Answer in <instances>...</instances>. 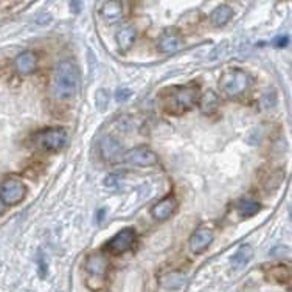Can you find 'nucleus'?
<instances>
[{
  "label": "nucleus",
  "instance_id": "1",
  "mask_svg": "<svg viewBox=\"0 0 292 292\" xmlns=\"http://www.w3.org/2000/svg\"><path fill=\"white\" fill-rule=\"evenodd\" d=\"M199 100L198 86H174L168 89L162 96V107L165 112L179 115L187 112Z\"/></svg>",
  "mask_w": 292,
  "mask_h": 292
},
{
  "label": "nucleus",
  "instance_id": "2",
  "mask_svg": "<svg viewBox=\"0 0 292 292\" xmlns=\"http://www.w3.org/2000/svg\"><path fill=\"white\" fill-rule=\"evenodd\" d=\"M79 84L78 68L70 61H61L54 68L51 90L54 98L58 100H70L76 93Z\"/></svg>",
  "mask_w": 292,
  "mask_h": 292
},
{
  "label": "nucleus",
  "instance_id": "3",
  "mask_svg": "<svg viewBox=\"0 0 292 292\" xmlns=\"http://www.w3.org/2000/svg\"><path fill=\"white\" fill-rule=\"evenodd\" d=\"M218 84L219 90L226 96H229V98H238L249 89L250 76L241 68H230V70L221 75Z\"/></svg>",
  "mask_w": 292,
  "mask_h": 292
},
{
  "label": "nucleus",
  "instance_id": "4",
  "mask_svg": "<svg viewBox=\"0 0 292 292\" xmlns=\"http://www.w3.org/2000/svg\"><path fill=\"white\" fill-rule=\"evenodd\" d=\"M84 269L87 272L86 283L90 289H100L104 285V277L107 272V260L101 254H93L87 257Z\"/></svg>",
  "mask_w": 292,
  "mask_h": 292
},
{
  "label": "nucleus",
  "instance_id": "5",
  "mask_svg": "<svg viewBox=\"0 0 292 292\" xmlns=\"http://www.w3.org/2000/svg\"><path fill=\"white\" fill-rule=\"evenodd\" d=\"M34 142L39 148L47 151H59L67 145V132L61 128H50L36 134Z\"/></svg>",
  "mask_w": 292,
  "mask_h": 292
},
{
  "label": "nucleus",
  "instance_id": "6",
  "mask_svg": "<svg viewBox=\"0 0 292 292\" xmlns=\"http://www.w3.org/2000/svg\"><path fill=\"white\" fill-rule=\"evenodd\" d=\"M121 160L129 163V165H134V166L146 168V166L156 165L159 162V157L152 149H149L146 146H137V148H132L126 152H123Z\"/></svg>",
  "mask_w": 292,
  "mask_h": 292
},
{
  "label": "nucleus",
  "instance_id": "7",
  "mask_svg": "<svg viewBox=\"0 0 292 292\" xmlns=\"http://www.w3.org/2000/svg\"><path fill=\"white\" fill-rule=\"evenodd\" d=\"M26 194V187L19 179H8L0 187V198L5 205H17L23 201Z\"/></svg>",
  "mask_w": 292,
  "mask_h": 292
},
{
  "label": "nucleus",
  "instance_id": "8",
  "mask_svg": "<svg viewBox=\"0 0 292 292\" xmlns=\"http://www.w3.org/2000/svg\"><path fill=\"white\" fill-rule=\"evenodd\" d=\"M134 243H135V232L134 229L128 227V229L120 230L114 238L106 244V249H107V252L112 255H123L132 249Z\"/></svg>",
  "mask_w": 292,
  "mask_h": 292
},
{
  "label": "nucleus",
  "instance_id": "9",
  "mask_svg": "<svg viewBox=\"0 0 292 292\" xmlns=\"http://www.w3.org/2000/svg\"><path fill=\"white\" fill-rule=\"evenodd\" d=\"M215 240V235L210 229L207 227H199L198 230H194V233L190 238V249L193 254H204L205 250L210 247V244Z\"/></svg>",
  "mask_w": 292,
  "mask_h": 292
},
{
  "label": "nucleus",
  "instance_id": "10",
  "mask_svg": "<svg viewBox=\"0 0 292 292\" xmlns=\"http://www.w3.org/2000/svg\"><path fill=\"white\" fill-rule=\"evenodd\" d=\"M100 151L104 160L109 162H117L123 157V146L112 135H106L101 143H100Z\"/></svg>",
  "mask_w": 292,
  "mask_h": 292
},
{
  "label": "nucleus",
  "instance_id": "11",
  "mask_svg": "<svg viewBox=\"0 0 292 292\" xmlns=\"http://www.w3.org/2000/svg\"><path fill=\"white\" fill-rule=\"evenodd\" d=\"M176 208H177V201L174 198L168 196V198L159 201L154 207L151 208V215L156 221L163 222V221L170 219L173 216V213L176 212Z\"/></svg>",
  "mask_w": 292,
  "mask_h": 292
},
{
  "label": "nucleus",
  "instance_id": "12",
  "mask_svg": "<svg viewBox=\"0 0 292 292\" xmlns=\"http://www.w3.org/2000/svg\"><path fill=\"white\" fill-rule=\"evenodd\" d=\"M36 65H37V56H36L34 51H30V50L22 51L20 54H17L16 59H14L16 72L20 73V75L33 73L36 70Z\"/></svg>",
  "mask_w": 292,
  "mask_h": 292
},
{
  "label": "nucleus",
  "instance_id": "13",
  "mask_svg": "<svg viewBox=\"0 0 292 292\" xmlns=\"http://www.w3.org/2000/svg\"><path fill=\"white\" fill-rule=\"evenodd\" d=\"M157 48L162 53H176L182 48V39L176 31H165L159 39Z\"/></svg>",
  "mask_w": 292,
  "mask_h": 292
},
{
  "label": "nucleus",
  "instance_id": "14",
  "mask_svg": "<svg viewBox=\"0 0 292 292\" xmlns=\"http://www.w3.org/2000/svg\"><path fill=\"white\" fill-rule=\"evenodd\" d=\"M101 16L107 23H117L123 17V3L120 2H104L101 5Z\"/></svg>",
  "mask_w": 292,
  "mask_h": 292
},
{
  "label": "nucleus",
  "instance_id": "15",
  "mask_svg": "<svg viewBox=\"0 0 292 292\" xmlns=\"http://www.w3.org/2000/svg\"><path fill=\"white\" fill-rule=\"evenodd\" d=\"M135 37H137V31L134 26L131 25H126L123 26V28L117 33V45L121 51H128L132 44L135 42Z\"/></svg>",
  "mask_w": 292,
  "mask_h": 292
},
{
  "label": "nucleus",
  "instance_id": "16",
  "mask_svg": "<svg viewBox=\"0 0 292 292\" xmlns=\"http://www.w3.org/2000/svg\"><path fill=\"white\" fill-rule=\"evenodd\" d=\"M254 257V247L250 246V244H243L240 249H238V252H236L233 257H232V266L233 269H243L246 268L249 261L252 260Z\"/></svg>",
  "mask_w": 292,
  "mask_h": 292
},
{
  "label": "nucleus",
  "instance_id": "17",
  "mask_svg": "<svg viewBox=\"0 0 292 292\" xmlns=\"http://www.w3.org/2000/svg\"><path fill=\"white\" fill-rule=\"evenodd\" d=\"M232 16H233V9L229 5H219L212 11L210 22L215 26H221V25H226L232 19Z\"/></svg>",
  "mask_w": 292,
  "mask_h": 292
},
{
  "label": "nucleus",
  "instance_id": "18",
  "mask_svg": "<svg viewBox=\"0 0 292 292\" xmlns=\"http://www.w3.org/2000/svg\"><path fill=\"white\" fill-rule=\"evenodd\" d=\"M199 107L204 114H215L219 107V98L218 95L212 90L205 92L199 98Z\"/></svg>",
  "mask_w": 292,
  "mask_h": 292
},
{
  "label": "nucleus",
  "instance_id": "19",
  "mask_svg": "<svg viewBox=\"0 0 292 292\" xmlns=\"http://www.w3.org/2000/svg\"><path fill=\"white\" fill-rule=\"evenodd\" d=\"M236 212L241 218H250L260 212V204L252 199H243L236 207Z\"/></svg>",
  "mask_w": 292,
  "mask_h": 292
},
{
  "label": "nucleus",
  "instance_id": "20",
  "mask_svg": "<svg viewBox=\"0 0 292 292\" xmlns=\"http://www.w3.org/2000/svg\"><path fill=\"white\" fill-rule=\"evenodd\" d=\"M184 285V277L180 274H171L163 280V286L166 289H179Z\"/></svg>",
  "mask_w": 292,
  "mask_h": 292
},
{
  "label": "nucleus",
  "instance_id": "21",
  "mask_svg": "<svg viewBox=\"0 0 292 292\" xmlns=\"http://www.w3.org/2000/svg\"><path fill=\"white\" fill-rule=\"evenodd\" d=\"M271 278H275V282L283 283L289 280V269L285 266H275L271 269Z\"/></svg>",
  "mask_w": 292,
  "mask_h": 292
},
{
  "label": "nucleus",
  "instance_id": "22",
  "mask_svg": "<svg viewBox=\"0 0 292 292\" xmlns=\"http://www.w3.org/2000/svg\"><path fill=\"white\" fill-rule=\"evenodd\" d=\"M109 103V95L106 90H98L95 95V106L98 107V110H104Z\"/></svg>",
  "mask_w": 292,
  "mask_h": 292
},
{
  "label": "nucleus",
  "instance_id": "23",
  "mask_svg": "<svg viewBox=\"0 0 292 292\" xmlns=\"http://www.w3.org/2000/svg\"><path fill=\"white\" fill-rule=\"evenodd\" d=\"M131 95H132V92L129 90V89H126V87H120L117 92H115V98H117V101H128L129 98H131Z\"/></svg>",
  "mask_w": 292,
  "mask_h": 292
},
{
  "label": "nucleus",
  "instance_id": "24",
  "mask_svg": "<svg viewBox=\"0 0 292 292\" xmlns=\"http://www.w3.org/2000/svg\"><path fill=\"white\" fill-rule=\"evenodd\" d=\"M274 44H275L278 48H283V47H286V45L289 44V37L285 36V34H283V36H278V37L274 40Z\"/></svg>",
  "mask_w": 292,
  "mask_h": 292
},
{
  "label": "nucleus",
  "instance_id": "25",
  "mask_svg": "<svg viewBox=\"0 0 292 292\" xmlns=\"http://www.w3.org/2000/svg\"><path fill=\"white\" fill-rule=\"evenodd\" d=\"M37 263H39V275H40V278L47 277V264H45L44 258H42V257H39Z\"/></svg>",
  "mask_w": 292,
  "mask_h": 292
},
{
  "label": "nucleus",
  "instance_id": "26",
  "mask_svg": "<svg viewBox=\"0 0 292 292\" xmlns=\"http://www.w3.org/2000/svg\"><path fill=\"white\" fill-rule=\"evenodd\" d=\"M68 6L73 9L75 14H78V12L81 11V8H82V3L81 2H70V3H68Z\"/></svg>",
  "mask_w": 292,
  "mask_h": 292
},
{
  "label": "nucleus",
  "instance_id": "27",
  "mask_svg": "<svg viewBox=\"0 0 292 292\" xmlns=\"http://www.w3.org/2000/svg\"><path fill=\"white\" fill-rule=\"evenodd\" d=\"M3 212H5V204H3L2 198H0V215H3Z\"/></svg>",
  "mask_w": 292,
  "mask_h": 292
}]
</instances>
